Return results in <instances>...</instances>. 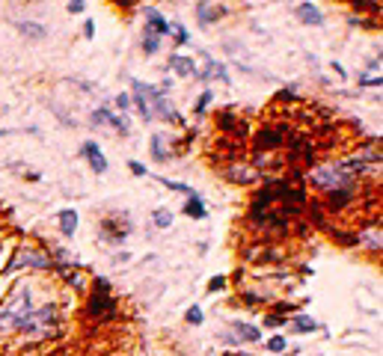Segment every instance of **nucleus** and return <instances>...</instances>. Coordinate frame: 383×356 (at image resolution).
<instances>
[{
    "label": "nucleus",
    "mask_w": 383,
    "mask_h": 356,
    "mask_svg": "<svg viewBox=\"0 0 383 356\" xmlns=\"http://www.w3.org/2000/svg\"><path fill=\"white\" fill-rule=\"evenodd\" d=\"M33 297H30V288H18L4 306H0V333L6 329H27L30 317H33Z\"/></svg>",
    "instance_id": "f257e3e1"
},
{
    "label": "nucleus",
    "mask_w": 383,
    "mask_h": 356,
    "mask_svg": "<svg viewBox=\"0 0 383 356\" xmlns=\"http://www.w3.org/2000/svg\"><path fill=\"white\" fill-rule=\"evenodd\" d=\"M95 285H98V294H92V300H90V315H104V312H110L116 306V300L107 294L110 285L104 282V279H98Z\"/></svg>",
    "instance_id": "7ed1b4c3"
},
{
    "label": "nucleus",
    "mask_w": 383,
    "mask_h": 356,
    "mask_svg": "<svg viewBox=\"0 0 383 356\" xmlns=\"http://www.w3.org/2000/svg\"><path fill=\"white\" fill-rule=\"evenodd\" d=\"M354 199V190L351 187H342V190H330L327 193V208L330 211H342L348 202Z\"/></svg>",
    "instance_id": "0eeeda50"
},
{
    "label": "nucleus",
    "mask_w": 383,
    "mask_h": 356,
    "mask_svg": "<svg viewBox=\"0 0 383 356\" xmlns=\"http://www.w3.org/2000/svg\"><path fill=\"white\" fill-rule=\"evenodd\" d=\"M116 104H119V110H131V95L122 93V95L116 98Z\"/></svg>",
    "instance_id": "a878e982"
},
{
    "label": "nucleus",
    "mask_w": 383,
    "mask_h": 356,
    "mask_svg": "<svg viewBox=\"0 0 383 356\" xmlns=\"http://www.w3.org/2000/svg\"><path fill=\"white\" fill-rule=\"evenodd\" d=\"M18 33L27 36V39H42V36H48V30L42 27V24H33V21H21L18 24Z\"/></svg>",
    "instance_id": "9b49d317"
},
{
    "label": "nucleus",
    "mask_w": 383,
    "mask_h": 356,
    "mask_svg": "<svg viewBox=\"0 0 383 356\" xmlns=\"http://www.w3.org/2000/svg\"><path fill=\"white\" fill-rule=\"evenodd\" d=\"M208 101H211V93H202L200 101H196V113H205L208 110Z\"/></svg>",
    "instance_id": "b1692460"
},
{
    "label": "nucleus",
    "mask_w": 383,
    "mask_h": 356,
    "mask_svg": "<svg viewBox=\"0 0 383 356\" xmlns=\"http://www.w3.org/2000/svg\"><path fill=\"white\" fill-rule=\"evenodd\" d=\"M128 167H131V172H134V175H146V167H143V163H137V160H131Z\"/></svg>",
    "instance_id": "bb28decb"
},
{
    "label": "nucleus",
    "mask_w": 383,
    "mask_h": 356,
    "mask_svg": "<svg viewBox=\"0 0 383 356\" xmlns=\"http://www.w3.org/2000/svg\"><path fill=\"white\" fill-rule=\"evenodd\" d=\"M267 348H270V350H274V353H279V350H286V338H282V336H274V338H270V341H267Z\"/></svg>",
    "instance_id": "5701e85b"
},
{
    "label": "nucleus",
    "mask_w": 383,
    "mask_h": 356,
    "mask_svg": "<svg viewBox=\"0 0 383 356\" xmlns=\"http://www.w3.org/2000/svg\"><path fill=\"white\" fill-rule=\"evenodd\" d=\"M18 264H36V267H48V259H39V256H33L30 249H24V252H18V256L12 259V264H9V267H18Z\"/></svg>",
    "instance_id": "ddd939ff"
},
{
    "label": "nucleus",
    "mask_w": 383,
    "mask_h": 356,
    "mask_svg": "<svg viewBox=\"0 0 383 356\" xmlns=\"http://www.w3.org/2000/svg\"><path fill=\"white\" fill-rule=\"evenodd\" d=\"M188 324H193V327L202 324V309H200V306H190V309H188Z\"/></svg>",
    "instance_id": "4be33fe9"
},
{
    "label": "nucleus",
    "mask_w": 383,
    "mask_h": 356,
    "mask_svg": "<svg viewBox=\"0 0 383 356\" xmlns=\"http://www.w3.org/2000/svg\"><path fill=\"white\" fill-rule=\"evenodd\" d=\"M223 285H226V279H223V276H214V279H211V285H208V288H211V291H220Z\"/></svg>",
    "instance_id": "cd10ccee"
},
{
    "label": "nucleus",
    "mask_w": 383,
    "mask_h": 356,
    "mask_svg": "<svg viewBox=\"0 0 383 356\" xmlns=\"http://www.w3.org/2000/svg\"><path fill=\"white\" fill-rule=\"evenodd\" d=\"M172 30H176V42H181V45H184V42L190 39V36H188V30H184L181 24H179V27H172Z\"/></svg>",
    "instance_id": "393cba45"
},
{
    "label": "nucleus",
    "mask_w": 383,
    "mask_h": 356,
    "mask_svg": "<svg viewBox=\"0 0 383 356\" xmlns=\"http://www.w3.org/2000/svg\"><path fill=\"white\" fill-rule=\"evenodd\" d=\"M160 182H164L169 190H179V193H188V196H193V190H190L188 184H176V182H169V178H160Z\"/></svg>",
    "instance_id": "412c9836"
},
{
    "label": "nucleus",
    "mask_w": 383,
    "mask_h": 356,
    "mask_svg": "<svg viewBox=\"0 0 383 356\" xmlns=\"http://www.w3.org/2000/svg\"><path fill=\"white\" fill-rule=\"evenodd\" d=\"M6 134H9V131H0V139H4V137H6Z\"/></svg>",
    "instance_id": "7c9ffc66"
},
{
    "label": "nucleus",
    "mask_w": 383,
    "mask_h": 356,
    "mask_svg": "<svg viewBox=\"0 0 383 356\" xmlns=\"http://www.w3.org/2000/svg\"><path fill=\"white\" fill-rule=\"evenodd\" d=\"M196 9H200V21H202V24H208V21H217V18H220V6H208V4H200Z\"/></svg>",
    "instance_id": "dca6fc26"
},
{
    "label": "nucleus",
    "mask_w": 383,
    "mask_h": 356,
    "mask_svg": "<svg viewBox=\"0 0 383 356\" xmlns=\"http://www.w3.org/2000/svg\"><path fill=\"white\" fill-rule=\"evenodd\" d=\"M92 122L95 125H104V122H110V125H113V128L122 134V137H125L128 134V122L125 119H122V116H116V113H110L107 107H102V110H95L92 113Z\"/></svg>",
    "instance_id": "39448f33"
},
{
    "label": "nucleus",
    "mask_w": 383,
    "mask_h": 356,
    "mask_svg": "<svg viewBox=\"0 0 383 356\" xmlns=\"http://www.w3.org/2000/svg\"><path fill=\"white\" fill-rule=\"evenodd\" d=\"M152 220H155V226H160V228H169V226H172V214H169L167 208H158V211L152 214Z\"/></svg>",
    "instance_id": "a211bd4d"
},
{
    "label": "nucleus",
    "mask_w": 383,
    "mask_h": 356,
    "mask_svg": "<svg viewBox=\"0 0 383 356\" xmlns=\"http://www.w3.org/2000/svg\"><path fill=\"white\" fill-rule=\"evenodd\" d=\"M152 155H155V160H164V158H169V155H167V149L160 146V137H152Z\"/></svg>",
    "instance_id": "aec40b11"
},
{
    "label": "nucleus",
    "mask_w": 383,
    "mask_h": 356,
    "mask_svg": "<svg viewBox=\"0 0 383 356\" xmlns=\"http://www.w3.org/2000/svg\"><path fill=\"white\" fill-rule=\"evenodd\" d=\"M169 66L172 69H176L179 74H181V78H190V74H196V66H193V62L190 60H184V57H169Z\"/></svg>",
    "instance_id": "f8f14e48"
},
{
    "label": "nucleus",
    "mask_w": 383,
    "mask_h": 356,
    "mask_svg": "<svg viewBox=\"0 0 383 356\" xmlns=\"http://www.w3.org/2000/svg\"><path fill=\"white\" fill-rule=\"evenodd\" d=\"M298 18H300L303 24H309V27H321V24H324V15L318 12L315 4H300V6H298Z\"/></svg>",
    "instance_id": "6e6552de"
},
{
    "label": "nucleus",
    "mask_w": 383,
    "mask_h": 356,
    "mask_svg": "<svg viewBox=\"0 0 383 356\" xmlns=\"http://www.w3.org/2000/svg\"><path fill=\"white\" fill-rule=\"evenodd\" d=\"M66 9H69V12H83V9H86V4H81V0H75V4H69Z\"/></svg>",
    "instance_id": "c85d7f7f"
},
{
    "label": "nucleus",
    "mask_w": 383,
    "mask_h": 356,
    "mask_svg": "<svg viewBox=\"0 0 383 356\" xmlns=\"http://www.w3.org/2000/svg\"><path fill=\"white\" fill-rule=\"evenodd\" d=\"M294 329H298V333H315V329H318V321H312V317H306V315H298V321H294Z\"/></svg>",
    "instance_id": "f3484780"
},
{
    "label": "nucleus",
    "mask_w": 383,
    "mask_h": 356,
    "mask_svg": "<svg viewBox=\"0 0 383 356\" xmlns=\"http://www.w3.org/2000/svg\"><path fill=\"white\" fill-rule=\"evenodd\" d=\"M158 45H160V39H158V36L146 33V39H143V50H146V54H155V50H158Z\"/></svg>",
    "instance_id": "6ab92c4d"
},
{
    "label": "nucleus",
    "mask_w": 383,
    "mask_h": 356,
    "mask_svg": "<svg viewBox=\"0 0 383 356\" xmlns=\"http://www.w3.org/2000/svg\"><path fill=\"white\" fill-rule=\"evenodd\" d=\"M267 324H270V327H279V324H286V317H279V315H270V317H267Z\"/></svg>",
    "instance_id": "c756f323"
},
{
    "label": "nucleus",
    "mask_w": 383,
    "mask_h": 356,
    "mask_svg": "<svg viewBox=\"0 0 383 356\" xmlns=\"http://www.w3.org/2000/svg\"><path fill=\"white\" fill-rule=\"evenodd\" d=\"M60 228L71 238L78 232V211L75 208H66V211H60Z\"/></svg>",
    "instance_id": "1a4fd4ad"
},
{
    "label": "nucleus",
    "mask_w": 383,
    "mask_h": 356,
    "mask_svg": "<svg viewBox=\"0 0 383 356\" xmlns=\"http://www.w3.org/2000/svg\"><path fill=\"white\" fill-rule=\"evenodd\" d=\"M282 139H286V131H277V128L258 131V146H262V149H267V146H279Z\"/></svg>",
    "instance_id": "9d476101"
},
{
    "label": "nucleus",
    "mask_w": 383,
    "mask_h": 356,
    "mask_svg": "<svg viewBox=\"0 0 383 356\" xmlns=\"http://www.w3.org/2000/svg\"><path fill=\"white\" fill-rule=\"evenodd\" d=\"M83 155H86V160H90V167H92V172H107V160H104V155H102V146L98 143H83Z\"/></svg>",
    "instance_id": "423d86ee"
},
{
    "label": "nucleus",
    "mask_w": 383,
    "mask_h": 356,
    "mask_svg": "<svg viewBox=\"0 0 383 356\" xmlns=\"http://www.w3.org/2000/svg\"><path fill=\"white\" fill-rule=\"evenodd\" d=\"M232 329H235V333H238L241 338H246V341H256V338H258V327H250V324L235 321V324H232Z\"/></svg>",
    "instance_id": "2eb2a0df"
},
{
    "label": "nucleus",
    "mask_w": 383,
    "mask_h": 356,
    "mask_svg": "<svg viewBox=\"0 0 383 356\" xmlns=\"http://www.w3.org/2000/svg\"><path fill=\"white\" fill-rule=\"evenodd\" d=\"M184 214H188V217H196V220H202V217H205V202L200 199V193H193V196H190V202L184 205Z\"/></svg>",
    "instance_id": "4468645a"
},
{
    "label": "nucleus",
    "mask_w": 383,
    "mask_h": 356,
    "mask_svg": "<svg viewBox=\"0 0 383 356\" xmlns=\"http://www.w3.org/2000/svg\"><path fill=\"white\" fill-rule=\"evenodd\" d=\"M146 33H152L158 36V39H164V36L169 33V24L164 21V15L155 9H146Z\"/></svg>",
    "instance_id": "20e7f679"
},
{
    "label": "nucleus",
    "mask_w": 383,
    "mask_h": 356,
    "mask_svg": "<svg viewBox=\"0 0 383 356\" xmlns=\"http://www.w3.org/2000/svg\"><path fill=\"white\" fill-rule=\"evenodd\" d=\"M312 182L327 190H342V187H351V172L344 167H336V163H327V167H318L312 172Z\"/></svg>",
    "instance_id": "f03ea898"
}]
</instances>
